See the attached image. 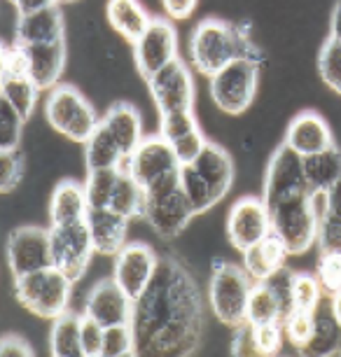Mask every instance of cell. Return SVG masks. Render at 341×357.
Here are the masks:
<instances>
[{
	"instance_id": "1",
	"label": "cell",
	"mask_w": 341,
	"mask_h": 357,
	"mask_svg": "<svg viewBox=\"0 0 341 357\" xmlns=\"http://www.w3.org/2000/svg\"><path fill=\"white\" fill-rule=\"evenodd\" d=\"M131 329L136 355H192L202 346L204 296L176 257H159L150 285L133 299Z\"/></svg>"
},
{
	"instance_id": "2",
	"label": "cell",
	"mask_w": 341,
	"mask_h": 357,
	"mask_svg": "<svg viewBox=\"0 0 341 357\" xmlns=\"http://www.w3.org/2000/svg\"><path fill=\"white\" fill-rule=\"evenodd\" d=\"M187 52L194 70L209 79L236 59H250L259 66L264 63V52L252 43L248 24L238 26L215 17H206L194 26Z\"/></svg>"
},
{
	"instance_id": "3",
	"label": "cell",
	"mask_w": 341,
	"mask_h": 357,
	"mask_svg": "<svg viewBox=\"0 0 341 357\" xmlns=\"http://www.w3.org/2000/svg\"><path fill=\"white\" fill-rule=\"evenodd\" d=\"M327 211L325 194L304 192L271 208V225L290 252V257L309 252L318 243L320 215Z\"/></svg>"
},
{
	"instance_id": "4",
	"label": "cell",
	"mask_w": 341,
	"mask_h": 357,
	"mask_svg": "<svg viewBox=\"0 0 341 357\" xmlns=\"http://www.w3.org/2000/svg\"><path fill=\"white\" fill-rule=\"evenodd\" d=\"M255 280L243 266L227 259H215L211 264L209 282V304L213 315L227 327L236 329L245 322L248 313V299Z\"/></svg>"
},
{
	"instance_id": "5",
	"label": "cell",
	"mask_w": 341,
	"mask_h": 357,
	"mask_svg": "<svg viewBox=\"0 0 341 357\" xmlns=\"http://www.w3.org/2000/svg\"><path fill=\"white\" fill-rule=\"evenodd\" d=\"M45 119L56 133L79 145H84L101 124L98 112L82 96V91L66 82H59L54 89L47 91Z\"/></svg>"
},
{
	"instance_id": "6",
	"label": "cell",
	"mask_w": 341,
	"mask_h": 357,
	"mask_svg": "<svg viewBox=\"0 0 341 357\" xmlns=\"http://www.w3.org/2000/svg\"><path fill=\"white\" fill-rule=\"evenodd\" d=\"M73 282L56 266H47L40 271L17 275L15 278V296L26 311L45 320H54L68 311Z\"/></svg>"
},
{
	"instance_id": "7",
	"label": "cell",
	"mask_w": 341,
	"mask_h": 357,
	"mask_svg": "<svg viewBox=\"0 0 341 357\" xmlns=\"http://www.w3.org/2000/svg\"><path fill=\"white\" fill-rule=\"evenodd\" d=\"M259 82V63L250 59H236L227 63L211 77L209 91L213 105L220 112L241 114L245 112L255 100Z\"/></svg>"
},
{
	"instance_id": "8",
	"label": "cell",
	"mask_w": 341,
	"mask_h": 357,
	"mask_svg": "<svg viewBox=\"0 0 341 357\" xmlns=\"http://www.w3.org/2000/svg\"><path fill=\"white\" fill-rule=\"evenodd\" d=\"M178 59V31L173 19L152 15L148 29L133 43V63L138 75L148 82L164 66Z\"/></svg>"
},
{
	"instance_id": "9",
	"label": "cell",
	"mask_w": 341,
	"mask_h": 357,
	"mask_svg": "<svg viewBox=\"0 0 341 357\" xmlns=\"http://www.w3.org/2000/svg\"><path fill=\"white\" fill-rule=\"evenodd\" d=\"M50 248L52 266L63 271L73 282L82 278L91 261V255L96 252L84 220L70 222V225H50Z\"/></svg>"
},
{
	"instance_id": "10",
	"label": "cell",
	"mask_w": 341,
	"mask_h": 357,
	"mask_svg": "<svg viewBox=\"0 0 341 357\" xmlns=\"http://www.w3.org/2000/svg\"><path fill=\"white\" fill-rule=\"evenodd\" d=\"M311 192L306 185V175H304V159L302 154H297L292 147H287L285 143H280L273 150L269 164H266L264 173V187H262V199L264 204L271 208H276L283 201L297 197V194Z\"/></svg>"
},
{
	"instance_id": "11",
	"label": "cell",
	"mask_w": 341,
	"mask_h": 357,
	"mask_svg": "<svg viewBox=\"0 0 341 357\" xmlns=\"http://www.w3.org/2000/svg\"><path fill=\"white\" fill-rule=\"evenodd\" d=\"M148 89L152 93L159 114L194 110L197 100V84H194L192 68L183 59H173L169 66H164L157 75L148 79Z\"/></svg>"
},
{
	"instance_id": "12",
	"label": "cell",
	"mask_w": 341,
	"mask_h": 357,
	"mask_svg": "<svg viewBox=\"0 0 341 357\" xmlns=\"http://www.w3.org/2000/svg\"><path fill=\"white\" fill-rule=\"evenodd\" d=\"M271 231V211L262 197H241L234 201L227 215V236L238 252H245Z\"/></svg>"
},
{
	"instance_id": "13",
	"label": "cell",
	"mask_w": 341,
	"mask_h": 357,
	"mask_svg": "<svg viewBox=\"0 0 341 357\" xmlns=\"http://www.w3.org/2000/svg\"><path fill=\"white\" fill-rule=\"evenodd\" d=\"M8 266L15 278L52 266L50 227L24 225L12 229L8 236Z\"/></svg>"
},
{
	"instance_id": "14",
	"label": "cell",
	"mask_w": 341,
	"mask_h": 357,
	"mask_svg": "<svg viewBox=\"0 0 341 357\" xmlns=\"http://www.w3.org/2000/svg\"><path fill=\"white\" fill-rule=\"evenodd\" d=\"M124 168L133 175L138 185L148 187L155 183L157 178H162L166 173H173L180 168V161L176 157L173 145L159 133H150L140 140V145L126 157Z\"/></svg>"
},
{
	"instance_id": "15",
	"label": "cell",
	"mask_w": 341,
	"mask_h": 357,
	"mask_svg": "<svg viewBox=\"0 0 341 357\" xmlns=\"http://www.w3.org/2000/svg\"><path fill=\"white\" fill-rule=\"evenodd\" d=\"M159 266V255L148 243H126L115 255V266H112V278L124 289L131 299L143 294V289L150 285L152 275Z\"/></svg>"
},
{
	"instance_id": "16",
	"label": "cell",
	"mask_w": 341,
	"mask_h": 357,
	"mask_svg": "<svg viewBox=\"0 0 341 357\" xmlns=\"http://www.w3.org/2000/svg\"><path fill=\"white\" fill-rule=\"evenodd\" d=\"M133 299L117 285L115 278L93 282L84 296V315H89L103 327L131 322Z\"/></svg>"
},
{
	"instance_id": "17",
	"label": "cell",
	"mask_w": 341,
	"mask_h": 357,
	"mask_svg": "<svg viewBox=\"0 0 341 357\" xmlns=\"http://www.w3.org/2000/svg\"><path fill=\"white\" fill-rule=\"evenodd\" d=\"M192 218H197V213H194L190 199L185 197L183 187L162 199L148 201V208H145V220L152 227V231L166 241L183 234Z\"/></svg>"
},
{
	"instance_id": "18",
	"label": "cell",
	"mask_w": 341,
	"mask_h": 357,
	"mask_svg": "<svg viewBox=\"0 0 341 357\" xmlns=\"http://www.w3.org/2000/svg\"><path fill=\"white\" fill-rule=\"evenodd\" d=\"M283 143L302 157H309V154H318L332 147L334 136L323 114H318L316 110H304L287 122Z\"/></svg>"
},
{
	"instance_id": "19",
	"label": "cell",
	"mask_w": 341,
	"mask_h": 357,
	"mask_svg": "<svg viewBox=\"0 0 341 357\" xmlns=\"http://www.w3.org/2000/svg\"><path fill=\"white\" fill-rule=\"evenodd\" d=\"M66 40V22L61 5H47V8L31 12V15H19L15 24V45L31 47V45H50Z\"/></svg>"
},
{
	"instance_id": "20",
	"label": "cell",
	"mask_w": 341,
	"mask_h": 357,
	"mask_svg": "<svg viewBox=\"0 0 341 357\" xmlns=\"http://www.w3.org/2000/svg\"><path fill=\"white\" fill-rule=\"evenodd\" d=\"M84 222L89 227L93 250L103 257H115L126 245V231H129L131 220L115 213L112 208H89Z\"/></svg>"
},
{
	"instance_id": "21",
	"label": "cell",
	"mask_w": 341,
	"mask_h": 357,
	"mask_svg": "<svg viewBox=\"0 0 341 357\" xmlns=\"http://www.w3.org/2000/svg\"><path fill=\"white\" fill-rule=\"evenodd\" d=\"M26 56V70L40 91H50L61 82L66 68V40L50 45H31L22 47Z\"/></svg>"
},
{
	"instance_id": "22",
	"label": "cell",
	"mask_w": 341,
	"mask_h": 357,
	"mask_svg": "<svg viewBox=\"0 0 341 357\" xmlns=\"http://www.w3.org/2000/svg\"><path fill=\"white\" fill-rule=\"evenodd\" d=\"M192 166L197 168L199 175L206 180V185L211 187L215 194L218 204L222 201L232 190L234 183V159L232 154L225 150L222 145L211 143L204 147V152L192 161Z\"/></svg>"
},
{
	"instance_id": "23",
	"label": "cell",
	"mask_w": 341,
	"mask_h": 357,
	"mask_svg": "<svg viewBox=\"0 0 341 357\" xmlns=\"http://www.w3.org/2000/svg\"><path fill=\"white\" fill-rule=\"evenodd\" d=\"M241 255H243V268L250 273L252 280L271 278L273 273L285 268V261L290 257L283 238L276 231H271L266 238H262L259 243H255Z\"/></svg>"
},
{
	"instance_id": "24",
	"label": "cell",
	"mask_w": 341,
	"mask_h": 357,
	"mask_svg": "<svg viewBox=\"0 0 341 357\" xmlns=\"http://www.w3.org/2000/svg\"><path fill=\"white\" fill-rule=\"evenodd\" d=\"M101 124L112 133V138L117 140V145L122 147V152L129 154L136 150L143 140V119H140L138 110L126 100H117L108 110L103 112Z\"/></svg>"
},
{
	"instance_id": "25",
	"label": "cell",
	"mask_w": 341,
	"mask_h": 357,
	"mask_svg": "<svg viewBox=\"0 0 341 357\" xmlns=\"http://www.w3.org/2000/svg\"><path fill=\"white\" fill-rule=\"evenodd\" d=\"M89 201L86 190L77 180H61L50 197V225H70L86 218Z\"/></svg>"
},
{
	"instance_id": "26",
	"label": "cell",
	"mask_w": 341,
	"mask_h": 357,
	"mask_svg": "<svg viewBox=\"0 0 341 357\" xmlns=\"http://www.w3.org/2000/svg\"><path fill=\"white\" fill-rule=\"evenodd\" d=\"M105 17L110 26L122 36L126 43H136L148 29L152 15L140 5V0H108L105 3Z\"/></svg>"
},
{
	"instance_id": "27",
	"label": "cell",
	"mask_w": 341,
	"mask_h": 357,
	"mask_svg": "<svg viewBox=\"0 0 341 357\" xmlns=\"http://www.w3.org/2000/svg\"><path fill=\"white\" fill-rule=\"evenodd\" d=\"M0 98H5L15 110L29 119L38 105L40 86L26 70H5L0 68Z\"/></svg>"
},
{
	"instance_id": "28",
	"label": "cell",
	"mask_w": 341,
	"mask_h": 357,
	"mask_svg": "<svg viewBox=\"0 0 341 357\" xmlns=\"http://www.w3.org/2000/svg\"><path fill=\"white\" fill-rule=\"evenodd\" d=\"M302 159H304L306 185H309V190L313 194H325L341 175V147L337 143L323 152L309 154V157Z\"/></svg>"
},
{
	"instance_id": "29",
	"label": "cell",
	"mask_w": 341,
	"mask_h": 357,
	"mask_svg": "<svg viewBox=\"0 0 341 357\" xmlns=\"http://www.w3.org/2000/svg\"><path fill=\"white\" fill-rule=\"evenodd\" d=\"M84 147V166L86 171H98V168H124L126 154L122 147L117 145V140L112 138V133L105 129L103 124H98V129L91 133L89 140L82 145Z\"/></svg>"
},
{
	"instance_id": "30",
	"label": "cell",
	"mask_w": 341,
	"mask_h": 357,
	"mask_svg": "<svg viewBox=\"0 0 341 357\" xmlns=\"http://www.w3.org/2000/svg\"><path fill=\"white\" fill-rule=\"evenodd\" d=\"M108 208H112V211L119 213V215H124L126 220L145 218V208H148L145 187L138 185L126 168L119 171L117 185H115V190H112V199H110Z\"/></svg>"
},
{
	"instance_id": "31",
	"label": "cell",
	"mask_w": 341,
	"mask_h": 357,
	"mask_svg": "<svg viewBox=\"0 0 341 357\" xmlns=\"http://www.w3.org/2000/svg\"><path fill=\"white\" fill-rule=\"evenodd\" d=\"M79 322L82 315L66 311L59 318L52 320L50 329V350L56 357H77L82 353V341H79Z\"/></svg>"
},
{
	"instance_id": "32",
	"label": "cell",
	"mask_w": 341,
	"mask_h": 357,
	"mask_svg": "<svg viewBox=\"0 0 341 357\" xmlns=\"http://www.w3.org/2000/svg\"><path fill=\"white\" fill-rule=\"evenodd\" d=\"M304 355H341V327L334 320L330 306L316 311V329L309 341V346L302 350Z\"/></svg>"
},
{
	"instance_id": "33",
	"label": "cell",
	"mask_w": 341,
	"mask_h": 357,
	"mask_svg": "<svg viewBox=\"0 0 341 357\" xmlns=\"http://www.w3.org/2000/svg\"><path fill=\"white\" fill-rule=\"evenodd\" d=\"M325 289L320 285L318 275L306 271H292V311L316 313L323 304Z\"/></svg>"
},
{
	"instance_id": "34",
	"label": "cell",
	"mask_w": 341,
	"mask_h": 357,
	"mask_svg": "<svg viewBox=\"0 0 341 357\" xmlns=\"http://www.w3.org/2000/svg\"><path fill=\"white\" fill-rule=\"evenodd\" d=\"M180 187H183L185 197L190 199V204L197 215H202L206 211H211L213 206H218L215 194H213V190L206 185V180L199 175V171L192 164L180 166Z\"/></svg>"
},
{
	"instance_id": "35",
	"label": "cell",
	"mask_w": 341,
	"mask_h": 357,
	"mask_svg": "<svg viewBox=\"0 0 341 357\" xmlns=\"http://www.w3.org/2000/svg\"><path fill=\"white\" fill-rule=\"evenodd\" d=\"M119 171L122 168H98V171H86L84 190L89 208H108L112 199V190L117 185Z\"/></svg>"
},
{
	"instance_id": "36",
	"label": "cell",
	"mask_w": 341,
	"mask_h": 357,
	"mask_svg": "<svg viewBox=\"0 0 341 357\" xmlns=\"http://www.w3.org/2000/svg\"><path fill=\"white\" fill-rule=\"evenodd\" d=\"M318 75L332 91H341V43L327 38L318 52Z\"/></svg>"
},
{
	"instance_id": "37",
	"label": "cell",
	"mask_w": 341,
	"mask_h": 357,
	"mask_svg": "<svg viewBox=\"0 0 341 357\" xmlns=\"http://www.w3.org/2000/svg\"><path fill=\"white\" fill-rule=\"evenodd\" d=\"M285 327V339L292 348H297L299 353L309 346L313 329H316V313H304V311H290L283 320Z\"/></svg>"
},
{
	"instance_id": "38",
	"label": "cell",
	"mask_w": 341,
	"mask_h": 357,
	"mask_svg": "<svg viewBox=\"0 0 341 357\" xmlns=\"http://www.w3.org/2000/svg\"><path fill=\"white\" fill-rule=\"evenodd\" d=\"M24 122L26 119L22 114H19L5 98H0V152L19 150Z\"/></svg>"
},
{
	"instance_id": "39",
	"label": "cell",
	"mask_w": 341,
	"mask_h": 357,
	"mask_svg": "<svg viewBox=\"0 0 341 357\" xmlns=\"http://www.w3.org/2000/svg\"><path fill=\"white\" fill-rule=\"evenodd\" d=\"M197 129H199V122H197V117H194V110L159 114V131L157 133L164 136L169 143H176L178 138H183Z\"/></svg>"
},
{
	"instance_id": "40",
	"label": "cell",
	"mask_w": 341,
	"mask_h": 357,
	"mask_svg": "<svg viewBox=\"0 0 341 357\" xmlns=\"http://www.w3.org/2000/svg\"><path fill=\"white\" fill-rule=\"evenodd\" d=\"M124 355H136V341H133L131 322L105 327L103 357H124Z\"/></svg>"
},
{
	"instance_id": "41",
	"label": "cell",
	"mask_w": 341,
	"mask_h": 357,
	"mask_svg": "<svg viewBox=\"0 0 341 357\" xmlns=\"http://www.w3.org/2000/svg\"><path fill=\"white\" fill-rule=\"evenodd\" d=\"M24 175H26V159L22 150L0 152V190H3V194L17 190L19 183L24 180Z\"/></svg>"
},
{
	"instance_id": "42",
	"label": "cell",
	"mask_w": 341,
	"mask_h": 357,
	"mask_svg": "<svg viewBox=\"0 0 341 357\" xmlns=\"http://www.w3.org/2000/svg\"><path fill=\"white\" fill-rule=\"evenodd\" d=\"M316 275L323 285L325 294H334L341 289V252H327L320 250Z\"/></svg>"
},
{
	"instance_id": "43",
	"label": "cell",
	"mask_w": 341,
	"mask_h": 357,
	"mask_svg": "<svg viewBox=\"0 0 341 357\" xmlns=\"http://www.w3.org/2000/svg\"><path fill=\"white\" fill-rule=\"evenodd\" d=\"M252 332H255V346L259 355H278L287 341L283 322L257 325V327H252Z\"/></svg>"
},
{
	"instance_id": "44",
	"label": "cell",
	"mask_w": 341,
	"mask_h": 357,
	"mask_svg": "<svg viewBox=\"0 0 341 357\" xmlns=\"http://www.w3.org/2000/svg\"><path fill=\"white\" fill-rule=\"evenodd\" d=\"M103 336L105 327L101 322H96L89 315L82 313V322H79V341H82V353L86 357L103 355Z\"/></svg>"
},
{
	"instance_id": "45",
	"label": "cell",
	"mask_w": 341,
	"mask_h": 357,
	"mask_svg": "<svg viewBox=\"0 0 341 357\" xmlns=\"http://www.w3.org/2000/svg\"><path fill=\"white\" fill-rule=\"evenodd\" d=\"M318 245H320V250L341 252V215H334L330 211H325L320 215Z\"/></svg>"
},
{
	"instance_id": "46",
	"label": "cell",
	"mask_w": 341,
	"mask_h": 357,
	"mask_svg": "<svg viewBox=\"0 0 341 357\" xmlns=\"http://www.w3.org/2000/svg\"><path fill=\"white\" fill-rule=\"evenodd\" d=\"M171 145H173V150H176V157L180 161V166H185V164H192V161L204 152V147L209 145V140H206L202 129H197V131L187 133V136H183V138H178L176 143H171Z\"/></svg>"
},
{
	"instance_id": "47",
	"label": "cell",
	"mask_w": 341,
	"mask_h": 357,
	"mask_svg": "<svg viewBox=\"0 0 341 357\" xmlns=\"http://www.w3.org/2000/svg\"><path fill=\"white\" fill-rule=\"evenodd\" d=\"M232 353L234 355H259L255 346V332H252L250 322H243V325L236 327V336H234V341H232Z\"/></svg>"
},
{
	"instance_id": "48",
	"label": "cell",
	"mask_w": 341,
	"mask_h": 357,
	"mask_svg": "<svg viewBox=\"0 0 341 357\" xmlns=\"http://www.w3.org/2000/svg\"><path fill=\"white\" fill-rule=\"evenodd\" d=\"M199 0H162L164 15L173 19V22H183V19H190L197 10Z\"/></svg>"
},
{
	"instance_id": "49",
	"label": "cell",
	"mask_w": 341,
	"mask_h": 357,
	"mask_svg": "<svg viewBox=\"0 0 341 357\" xmlns=\"http://www.w3.org/2000/svg\"><path fill=\"white\" fill-rule=\"evenodd\" d=\"M0 353H3L5 357H31L36 355L33 353V348L26 343L22 336H3V341H0Z\"/></svg>"
},
{
	"instance_id": "50",
	"label": "cell",
	"mask_w": 341,
	"mask_h": 357,
	"mask_svg": "<svg viewBox=\"0 0 341 357\" xmlns=\"http://www.w3.org/2000/svg\"><path fill=\"white\" fill-rule=\"evenodd\" d=\"M325 204H327V211L330 213L341 215V175L337 178V183L325 192Z\"/></svg>"
},
{
	"instance_id": "51",
	"label": "cell",
	"mask_w": 341,
	"mask_h": 357,
	"mask_svg": "<svg viewBox=\"0 0 341 357\" xmlns=\"http://www.w3.org/2000/svg\"><path fill=\"white\" fill-rule=\"evenodd\" d=\"M17 8L19 15H31V12H38L47 8V5H54V0H10Z\"/></svg>"
},
{
	"instance_id": "52",
	"label": "cell",
	"mask_w": 341,
	"mask_h": 357,
	"mask_svg": "<svg viewBox=\"0 0 341 357\" xmlns=\"http://www.w3.org/2000/svg\"><path fill=\"white\" fill-rule=\"evenodd\" d=\"M330 38H337L341 43V0H337L330 15Z\"/></svg>"
},
{
	"instance_id": "53",
	"label": "cell",
	"mask_w": 341,
	"mask_h": 357,
	"mask_svg": "<svg viewBox=\"0 0 341 357\" xmlns=\"http://www.w3.org/2000/svg\"><path fill=\"white\" fill-rule=\"evenodd\" d=\"M330 311L334 315V320H337L339 327H341V289H339V292L330 294Z\"/></svg>"
},
{
	"instance_id": "54",
	"label": "cell",
	"mask_w": 341,
	"mask_h": 357,
	"mask_svg": "<svg viewBox=\"0 0 341 357\" xmlns=\"http://www.w3.org/2000/svg\"><path fill=\"white\" fill-rule=\"evenodd\" d=\"M56 5H68V3H75V0H54Z\"/></svg>"
},
{
	"instance_id": "55",
	"label": "cell",
	"mask_w": 341,
	"mask_h": 357,
	"mask_svg": "<svg viewBox=\"0 0 341 357\" xmlns=\"http://www.w3.org/2000/svg\"><path fill=\"white\" fill-rule=\"evenodd\" d=\"M339 96H341V91H339Z\"/></svg>"
}]
</instances>
